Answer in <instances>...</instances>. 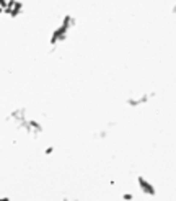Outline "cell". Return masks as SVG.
Here are the masks:
<instances>
[{"label": "cell", "instance_id": "6da1fadb", "mask_svg": "<svg viewBox=\"0 0 176 201\" xmlns=\"http://www.w3.org/2000/svg\"><path fill=\"white\" fill-rule=\"evenodd\" d=\"M137 182H139V188L142 190L143 195H147V196H153L155 193H157V191H155V188H153V185H152L150 182H147V180L143 178V177H139Z\"/></svg>", "mask_w": 176, "mask_h": 201}, {"label": "cell", "instance_id": "7a4b0ae2", "mask_svg": "<svg viewBox=\"0 0 176 201\" xmlns=\"http://www.w3.org/2000/svg\"><path fill=\"white\" fill-rule=\"evenodd\" d=\"M122 199H124V201H132V199H134V196H132L130 193H126V195L122 196Z\"/></svg>", "mask_w": 176, "mask_h": 201}, {"label": "cell", "instance_id": "3957f363", "mask_svg": "<svg viewBox=\"0 0 176 201\" xmlns=\"http://www.w3.org/2000/svg\"><path fill=\"white\" fill-rule=\"evenodd\" d=\"M0 201H10V199L7 198V196H3V198H0Z\"/></svg>", "mask_w": 176, "mask_h": 201}]
</instances>
